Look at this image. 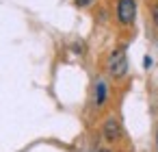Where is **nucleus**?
I'll use <instances>...</instances> for the list:
<instances>
[{"label":"nucleus","mask_w":158,"mask_h":152,"mask_svg":"<svg viewBox=\"0 0 158 152\" xmlns=\"http://www.w3.org/2000/svg\"><path fill=\"white\" fill-rule=\"evenodd\" d=\"M76 5L78 7H89V5H93V0H76Z\"/></svg>","instance_id":"nucleus-5"},{"label":"nucleus","mask_w":158,"mask_h":152,"mask_svg":"<svg viewBox=\"0 0 158 152\" xmlns=\"http://www.w3.org/2000/svg\"><path fill=\"white\" fill-rule=\"evenodd\" d=\"M119 135H121L119 122H117L115 117H108V119L104 122V137H106V141H117Z\"/></svg>","instance_id":"nucleus-3"},{"label":"nucleus","mask_w":158,"mask_h":152,"mask_svg":"<svg viewBox=\"0 0 158 152\" xmlns=\"http://www.w3.org/2000/svg\"><path fill=\"white\" fill-rule=\"evenodd\" d=\"M156 145H158V141H156Z\"/></svg>","instance_id":"nucleus-9"},{"label":"nucleus","mask_w":158,"mask_h":152,"mask_svg":"<svg viewBox=\"0 0 158 152\" xmlns=\"http://www.w3.org/2000/svg\"><path fill=\"white\" fill-rule=\"evenodd\" d=\"M152 18H154V24L158 26V7H154V11H152Z\"/></svg>","instance_id":"nucleus-6"},{"label":"nucleus","mask_w":158,"mask_h":152,"mask_svg":"<svg viewBox=\"0 0 158 152\" xmlns=\"http://www.w3.org/2000/svg\"><path fill=\"white\" fill-rule=\"evenodd\" d=\"M143 65H145V67H149V65H152V59H149V57H145V59H143Z\"/></svg>","instance_id":"nucleus-7"},{"label":"nucleus","mask_w":158,"mask_h":152,"mask_svg":"<svg viewBox=\"0 0 158 152\" xmlns=\"http://www.w3.org/2000/svg\"><path fill=\"white\" fill-rule=\"evenodd\" d=\"M108 72L115 78L126 76V72H128V59H126V52L123 50L110 52V57H108Z\"/></svg>","instance_id":"nucleus-1"},{"label":"nucleus","mask_w":158,"mask_h":152,"mask_svg":"<svg viewBox=\"0 0 158 152\" xmlns=\"http://www.w3.org/2000/svg\"><path fill=\"white\" fill-rule=\"evenodd\" d=\"M104 100H106V83H98V91H95V102L98 104H104Z\"/></svg>","instance_id":"nucleus-4"},{"label":"nucleus","mask_w":158,"mask_h":152,"mask_svg":"<svg viewBox=\"0 0 158 152\" xmlns=\"http://www.w3.org/2000/svg\"><path fill=\"white\" fill-rule=\"evenodd\" d=\"M136 18V0H119L117 2V20L119 24L128 26Z\"/></svg>","instance_id":"nucleus-2"},{"label":"nucleus","mask_w":158,"mask_h":152,"mask_svg":"<svg viewBox=\"0 0 158 152\" xmlns=\"http://www.w3.org/2000/svg\"><path fill=\"white\" fill-rule=\"evenodd\" d=\"M98 152H110V150H98Z\"/></svg>","instance_id":"nucleus-8"}]
</instances>
